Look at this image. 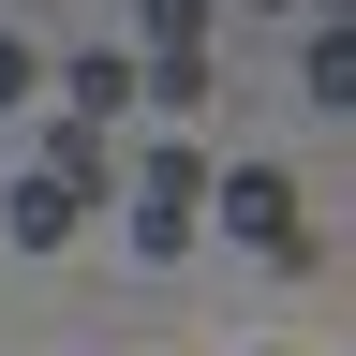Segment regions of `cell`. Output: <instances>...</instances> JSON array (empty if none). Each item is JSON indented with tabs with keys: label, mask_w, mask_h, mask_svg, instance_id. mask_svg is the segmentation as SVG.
I'll list each match as a JSON object with an SVG mask.
<instances>
[{
	"label": "cell",
	"mask_w": 356,
	"mask_h": 356,
	"mask_svg": "<svg viewBox=\"0 0 356 356\" xmlns=\"http://www.w3.org/2000/svg\"><path fill=\"white\" fill-rule=\"evenodd\" d=\"M149 60H208V0H149Z\"/></svg>",
	"instance_id": "obj_6"
},
{
	"label": "cell",
	"mask_w": 356,
	"mask_h": 356,
	"mask_svg": "<svg viewBox=\"0 0 356 356\" xmlns=\"http://www.w3.org/2000/svg\"><path fill=\"white\" fill-rule=\"evenodd\" d=\"M60 89H74V119H89V134H104V119H134V60H74Z\"/></svg>",
	"instance_id": "obj_5"
},
{
	"label": "cell",
	"mask_w": 356,
	"mask_h": 356,
	"mask_svg": "<svg viewBox=\"0 0 356 356\" xmlns=\"http://www.w3.org/2000/svg\"><path fill=\"white\" fill-rule=\"evenodd\" d=\"M134 104H163V119H193V104H208V60H149V74H134Z\"/></svg>",
	"instance_id": "obj_7"
},
{
	"label": "cell",
	"mask_w": 356,
	"mask_h": 356,
	"mask_svg": "<svg viewBox=\"0 0 356 356\" xmlns=\"http://www.w3.org/2000/svg\"><path fill=\"white\" fill-rule=\"evenodd\" d=\"M208 222H222V238H252L267 267H312V208H297L282 163H208Z\"/></svg>",
	"instance_id": "obj_1"
},
{
	"label": "cell",
	"mask_w": 356,
	"mask_h": 356,
	"mask_svg": "<svg viewBox=\"0 0 356 356\" xmlns=\"http://www.w3.org/2000/svg\"><path fill=\"white\" fill-rule=\"evenodd\" d=\"M15 104H30V44L0 30V119H15Z\"/></svg>",
	"instance_id": "obj_8"
},
{
	"label": "cell",
	"mask_w": 356,
	"mask_h": 356,
	"mask_svg": "<svg viewBox=\"0 0 356 356\" xmlns=\"http://www.w3.org/2000/svg\"><path fill=\"white\" fill-rule=\"evenodd\" d=\"M0 238H30V252L74 238V193H60V178H15V193H0Z\"/></svg>",
	"instance_id": "obj_4"
},
{
	"label": "cell",
	"mask_w": 356,
	"mask_h": 356,
	"mask_svg": "<svg viewBox=\"0 0 356 356\" xmlns=\"http://www.w3.org/2000/svg\"><path fill=\"white\" fill-rule=\"evenodd\" d=\"M193 238H208V149L163 134V149L134 163V252H193Z\"/></svg>",
	"instance_id": "obj_2"
},
{
	"label": "cell",
	"mask_w": 356,
	"mask_h": 356,
	"mask_svg": "<svg viewBox=\"0 0 356 356\" xmlns=\"http://www.w3.org/2000/svg\"><path fill=\"white\" fill-rule=\"evenodd\" d=\"M30 178H60V193L89 208V193H104V134H89V119H44V163Z\"/></svg>",
	"instance_id": "obj_3"
}]
</instances>
